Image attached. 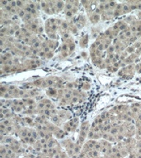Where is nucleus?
<instances>
[{"mask_svg": "<svg viewBox=\"0 0 141 158\" xmlns=\"http://www.w3.org/2000/svg\"><path fill=\"white\" fill-rule=\"evenodd\" d=\"M64 6H65V4H64V2H62V1L54 2V7H55V8H56L57 12H60L63 8H64Z\"/></svg>", "mask_w": 141, "mask_h": 158, "instance_id": "1", "label": "nucleus"}, {"mask_svg": "<svg viewBox=\"0 0 141 158\" xmlns=\"http://www.w3.org/2000/svg\"><path fill=\"white\" fill-rule=\"evenodd\" d=\"M131 12L130 7V5L128 4V2H126V3H123L122 4V14L124 13H127V12Z\"/></svg>", "mask_w": 141, "mask_h": 158, "instance_id": "2", "label": "nucleus"}, {"mask_svg": "<svg viewBox=\"0 0 141 158\" xmlns=\"http://www.w3.org/2000/svg\"><path fill=\"white\" fill-rule=\"evenodd\" d=\"M74 7V4H73V2H67L65 3V6H64V9H65V12H69V11H71L73 10V8Z\"/></svg>", "mask_w": 141, "mask_h": 158, "instance_id": "3", "label": "nucleus"}, {"mask_svg": "<svg viewBox=\"0 0 141 158\" xmlns=\"http://www.w3.org/2000/svg\"><path fill=\"white\" fill-rule=\"evenodd\" d=\"M90 19H91V22H92V23H96V22H98L99 20H100V16H99V14L93 13L92 16L90 17Z\"/></svg>", "mask_w": 141, "mask_h": 158, "instance_id": "4", "label": "nucleus"}, {"mask_svg": "<svg viewBox=\"0 0 141 158\" xmlns=\"http://www.w3.org/2000/svg\"><path fill=\"white\" fill-rule=\"evenodd\" d=\"M89 123L88 122H83L81 125V131H85V132H89Z\"/></svg>", "mask_w": 141, "mask_h": 158, "instance_id": "5", "label": "nucleus"}, {"mask_svg": "<svg viewBox=\"0 0 141 158\" xmlns=\"http://www.w3.org/2000/svg\"><path fill=\"white\" fill-rule=\"evenodd\" d=\"M47 92H48L47 94H48L49 96H53V97H55V96L58 95V91H57L55 89H53V88L49 89Z\"/></svg>", "mask_w": 141, "mask_h": 158, "instance_id": "6", "label": "nucleus"}, {"mask_svg": "<svg viewBox=\"0 0 141 158\" xmlns=\"http://www.w3.org/2000/svg\"><path fill=\"white\" fill-rule=\"evenodd\" d=\"M26 14H27V12H25V10L23 8H20L19 10H17V16L21 17V18H22V19L24 18Z\"/></svg>", "mask_w": 141, "mask_h": 158, "instance_id": "7", "label": "nucleus"}, {"mask_svg": "<svg viewBox=\"0 0 141 158\" xmlns=\"http://www.w3.org/2000/svg\"><path fill=\"white\" fill-rule=\"evenodd\" d=\"M59 120H60V118H59L58 114H55V115H52V117H51L52 123H55V124H57V123L59 122Z\"/></svg>", "mask_w": 141, "mask_h": 158, "instance_id": "8", "label": "nucleus"}, {"mask_svg": "<svg viewBox=\"0 0 141 158\" xmlns=\"http://www.w3.org/2000/svg\"><path fill=\"white\" fill-rule=\"evenodd\" d=\"M88 41V35H85L84 36L83 39L81 40V41H80V44H81L82 47H85L86 46L87 43Z\"/></svg>", "mask_w": 141, "mask_h": 158, "instance_id": "9", "label": "nucleus"}, {"mask_svg": "<svg viewBox=\"0 0 141 158\" xmlns=\"http://www.w3.org/2000/svg\"><path fill=\"white\" fill-rule=\"evenodd\" d=\"M116 51V48H115V45H110L109 48L106 49V52L108 53V54H114V52Z\"/></svg>", "mask_w": 141, "mask_h": 158, "instance_id": "10", "label": "nucleus"}, {"mask_svg": "<svg viewBox=\"0 0 141 158\" xmlns=\"http://www.w3.org/2000/svg\"><path fill=\"white\" fill-rule=\"evenodd\" d=\"M37 108H38V110H44L45 108V101H41V102H40L39 104H38V106H37Z\"/></svg>", "mask_w": 141, "mask_h": 158, "instance_id": "11", "label": "nucleus"}, {"mask_svg": "<svg viewBox=\"0 0 141 158\" xmlns=\"http://www.w3.org/2000/svg\"><path fill=\"white\" fill-rule=\"evenodd\" d=\"M70 101H71V102H70L71 104H76L79 102V96H73Z\"/></svg>", "mask_w": 141, "mask_h": 158, "instance_id": "12", "label": "nucleus"}, {"mask_svg": "<svg viewBox=\"0 0 141 158\" xmlns=\"http://www.w3.org/2000/svg\"><path fill=\"white\" fill-rule=\"evenodd\" d=\"M60 27H61V28L63 30H64V31H66V30L69 29V25H68V23H67L66 22H63V23H62Z\"/></svg>", "mask_w": 141, "mask_h": 158, "instance_id": "13", "label": "nucleus"}, {"mask_svg": "<svg viewBox=\"0 0 141 158\" xmlns=\"http://www.w3.org/2000/svg\"><path fill=\"white\" fill-rule=\"evenodd\" d=\"M61 49L63 52H66L69 49V44H67V43H64V44H62Z\"/></svg>", "mask_w": 141, "mask_h": 158, "instance_id": "14", "label": "nucleus"}, {"mask_svg": "<svg viewBox=\"0 0 141 158\" xmlns=\"http://www.w3.org/2000/svg\"><path fill=\"white\" fill-rule=\"evenodd\" d=\"M62 38L64 40H69L70 39V35H69V33H68V32H64L63 33V35H62Z\"/></svg>", "mask_w": 141, "mask_h": 158, "instance_id": "15", "label": "nucleus"}, {"mask_svg": "<svg viewBox=\"0 0 141 158\" xmlns=\"http://www.w3.org/2000/svg\"><path fill=\"white\" fill-rule=\"evenodd\" d=\"M25 121V123H28V124H32V123H33V119L31 118H29V117H26V118H23Z\"/></svg>", "mask_w": 141, "mask_h": 158, "instance_id": "16", "label": "nucleus"}, {"mask_svg": "<svg viewBox=\"0 0 141 158\" xmlns=\"http://www.w3.org/2000/svg\"><path fill=\"white\" fill-rule=\"evenodd\" d=\"M26 3L25 2H22V1H17V7H20V8H22L24 7V4Z\"/></svg>", "mask_w": 141, "mask_h": 158, "instance_id": "17", "label": "nucleus"}, {"mask_svg": "<svg viewBox=\"0 0 141 158\" xmlns=\"http://www.w3.org/2000/svg\"><path fill=\"white\" fill-rule=\"evenodd\" d=\"M74 48H75V44H74V42L69 43V53L73 51V50L74 49Z\"/></svg>", "mask_w": 141, "mask_h": 158, "instance_id": "18", "label": "nucleus"}, {"mask_svg": "<svg viewBox=\"0 0 141 158\" xmlns=\"http://www.w3.org/2000/svg\"><path fill=\"white\" fill-rule=\"evenodd\" d=\"M28 93H29L30 96H34V97H36V96H38V92H37V91H35V90H33V91H30Z\"/></svg>", "mask_w": 141, "mask_h": 158, "instance_id": "19", "label": "nucleus"}, {"mask_svg": "<svg viewBox=\"0 0 141 158\" xmlns=\"http://www.w3.org/2000/svg\"><path fill=\"white\" fill-rule=\"evenodd\" d=\"M15 33H16V31L13 29V27H10V28H8L7 34L10 35H15Z\"/></svg>", "mask_w": 141, "mask_h": 158, "instance_id": "20", "label": "nucleus"}, {"mask_svg": "<svg viewBox=\"0 0 141 158\" xmlns=\"http://www.w3.org/2000/svg\"><path fill=\"white\" fill-rule=\"evenodd\" d=\"M24 87L26 89H32L33 88V86H34V84L33 83H26L23 85Z\"/></svg>", "mask_w": 141, "mask_h": 158, "instance_id": "21", "label": "nucleus"}, {"mask_svg": "<svg viewBox=\"0 0 141 158\" xmlns=\"http://www.w3.org/2000/svg\"><path fill=\"white\" fill-rule=\"evenodd\" d=\"M48 36L51 40H56V34L54 32H51V33L48 34Z\"/></svg>", "mask_w": 141, "mask_h": 158, "instance_id": "22", "label": "nucleus"}, {"mask_svg": "<svg viewBox=\"0 0 141 158\" xmlns=\"http://www.w3.org/2000/svg\"><path fill=\"white\" fill-rule=\"evenodd\" d=\"M41 42L37 41L36 43H35V44H33V45H32V48H33V49H39V47L41 46Z\"/></svg>", "mask_w": 141, "mask_h": 158, "instance_id": "23", "label": "nucleus"}, {"mask_svg": "<svg viewBox=\"0 0 141 158\" xmlns=\"http://www.w3.org/2000/svg\"><path fill=\"white\" fill-rule=\"evenodd\" d=\"M50 29H51V31L52 32H54V33H55L57 30H58V26H57L56 24H55V25H52L51 27H50Z\"/></svg>", "mask_w": 141, "mask_h": 158, "instance_id": "24", "label": "nucleus"}, {"mask_svg": "<svg viewBox=\"0 0 141 158\" xmlns=\"http://www.w3.org/2000/svg\"><path fill=\"white\" fill-rule=\"evenodd\" d=\"M66 88L68 90H72V89L74 88V84L71 83V82H69V83L66 84Z\"/></svg>", "mask_w": 141, "mask_h": 158, "instance_id": "25", "label": "nucleus"}, {"mask_svg": "<svg viewBox=\"0 0 141 158\" xmlns=\"http://www.w3.org/2000/svg\"><path fill=\"white\" fill-rule=\"evenodd\" d=\"M44 11H45V13H47V14H53V12H52V9H51V8H50V7H47L46 9H45Z\"/></svg>", "mask_w": 141, "mask_h": 158, "instance_id": "26", "label": "nucleus"}, {"mask_svg": "<svg viewBox=\"0 0 141 158\" xmlns=\"http://www.w3.org/2000/svg\"><path fill=\"white\" fill-rule=\"evenodd\" d=\"M46 82H47V85H48V86H53V84H54L53 79H47Z\"/></svg>", "mask_w": 141, "mask_h": 158, "instance_id": "27", "label": "nucleus"}, {"mask_svg": "<svg viewBox=\"0 0 141 158\" xmlns=\"http://www.w3.org/2000/svg\"><path fill=\"white\" fill-rule=\"evenodd\" d=\"M74 13L72 12V10L71 11H69V12H65V15H66V17H72L73 16H74Z\"/></svg>", "mask_w": 141, "mask_h": 158, "instance_id": "28", "label": "nucleus"}, {"mask_svg": "<svg viewBox=\"0 0 141 158\" xmlns=\"http://www.w3.org/2000/svg\"><path fill=\"white\" fill-rule=\"evenodd\" d=\"M34 103H35V101L34 100H33V99H28V100H27V105H28V106H32V105H34Z\"/></svg>", "mask_w": 141, "mask_h": 158, "instance_id": "29", "label": "nucleus"}, {"mask_svg": "<svg viewBox=\"0 0 141 158\" xmlns=\"http://www.w3.org/2000/svg\"><path fill=\"white\" fill-rule=\"evenodd\" d=\"M37 32H38L39 34H42V33L44 32V27H41V26H39L38 30H37Z\"/></svg>", "mask_w": 141, "mask_h": 158, "instance_id": "30", "label": "nucleus"}, {"mask_svg": "<svg viewBox=\"0 0 141 158\" xmlns=\"http://www.w3.org/2000/svg\"><path fill=\"white\" fill-rule=\"evenodd\" d=\"M53 53L52 52H49V53H47L46 55H45V57H46L47 59H50V58H52L53 57Z\"/></svg>", "mask_w": 141, "mask_h": 158, "instance_id": "31", "label": "nucleus"}, {"mask_svg": "<svg viewBox=\"0 0 141 158\" xmlns=\"http://www.w3.org/2000/svg\"><path fill=\"white\" fill-rule=\"evenodd\" d=\"M38 55H39L40 57H45V55H46V54L45 53L44 50H41V51L39 52V54H38Z\"/></svg>", "mask_w": 141, "mask_h": 158, "instance_id": "32", "label": "nucleus"}, {"mask_svg": "<svg viewBox=\"0 0 141 158\" xmlns=\"http://www.w3.org/2000/svg\"><path fill=\"white\" fill-rule=\"evenodd\" d=\"M82 56L83 57V58H86L87 57V54H86V52H82Z\"/></svg>", "mask_w": 141, "mask_h": 158, "instance_id": "33", "label": "nucleus"}, {"mask_svg": "<svg viewBox=\"0 0 141 158\" xmlns=\"http://www.w3.org/2000/svg\"><path fill=\"white\" fill-rule=\"evenodd\" d=\"M36 64L37 66H39L40 64H41V62H40V60H38V59H36Z\"/></svg>", "mask_w": 141, "mask_h": 158, "instance_id": "34", "label": "nucleus"}]
</instances>
